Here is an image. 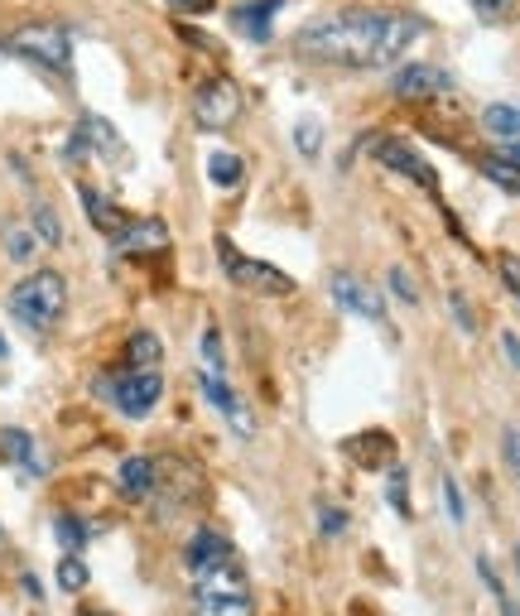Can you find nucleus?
<instances>
[{"label":"nucleus","mask_w":520,"mask_h":616,"mask_svg":"<svg viewBox=\"0 0 520 616\" xmlns=\"http://www.w3.org/2000/svg\"><path fill=\"white\" fill-rule=\"evenodd\" d=\"M217 256H222V265H227V280L241 284V289H256V294H289V289H294L289 275H280L275 265H265V260L241 256V251L227 236L217 241Z\"/></svg>","instance_id":"obj_5"},{"label":"nucleus","mask_w":520,"mask_h":616,"mask_svg":"<svg viewBox=\"0 0 520 616\" xmlns=\"http://www.w3.org/2000/svg\"><path fill=\"white\" fill-rule=\"evenodd\" d=\"M193 116H198V126H208V130L232 126V120L241 116V92H236V82H232V78H212L208 88L198 92V102H193Z\"/></svg>","instance_id":"obj_6"},{"label":"nucleus","mask_w":520,"mask_h":616,"mask_svg":"<svg viewBox=\"0 0 520 616\" xmlns=\"http://www.w3.org/2000/svg\"><path fill=\"white\" fill-rule=\"evenodd\" d=\"M401 96H439V92H453V78L443 68H429V63H405L391 82Z\"/></svg>","instance_id":"obj_10"},{"label":"nucleus","mask_w":520,"mask_h":616,"mask_svg":"<svg viewBox=\"0 0 520 616\" xmlns=\"http://www.w3.org/2000/svg\"><path fill=\"white\" fill-rule=\"evenodd\" d=\"M516 573H520V549H516Z\"/></svg>","instance_id":"obj_42"},{"label":"nucleus","mask_w":520,"mask_h":616,"mask_svg":"<svg viewBox=\"0 0 520 616\" xmlns=\"http://www.w3.org/2000/svg\"><path fill=\"white\" fill-rule=\"evenodd\" d=\"M477 578H482V583H487V593L497 597L501 616H520V607H516V602H511V593H506V588H501V578H497V569H492L487 559H477Z\"/></svg>","instance_id":"obj_22"},{"label":"nucleus","mask_w":520,"mask_h":616,"mask_svg":"<svg viewBox=\"0 0 520 616\" xmlns=\"http://www.w3.org/2000/svg\"><path fill=\"white\" fill-rule=\"evenodd\" d=\"M482 174H487L492 184H501L506 193H516V198H520V168L501 164V160H487V164H482Z\"/></svg>","instance_id":"obj_28"},{"label":"nucleus","mask_w":520,"mask_h":616,"mask_svg":"<svg viewBox=\"0 0 520 616\" xmlns=\"http://www.w3.org/2000/svg\"><path fill=\"white\" fill-rule=\"evenodd\" d=\"M203 361H208L212 376H222V337H217V328L203 333Z\"/></svg>","instance_id":"obj_31"},{"label":"nucleus","mask_w":520,"mask_h":616,"mask_svg":"<svg viewBox=\"0 0 520 616\" xmlns=\"http://www.w3.org/2000/svg\"><path fill=\"white\" fill-rule=\"evenodd\" d=\"M343 530H347V515L333 511V505H319V535H323V539H337Z\"/></svg>","instance_id":"obj_30"},{"label":"nucleus","mask_w":520,"mask_h":616,"mask_svg":"<svg viewBox=\"0 0 520 616\" xmlns=\"http://www.w3.org/2000/svg\"><path fill=\"white\" fill-rule=\"evenodd\" d=\"M78 193H82V212H88V222L96 226V232H106V236L116 241V236L130 226V222H126V212H120L116 202H106L96 188H78Z\"/></svg>","instance_id":"obj_13"},{"label":"nucleus","mask_w":520,"mask_h":616,"mask_svg":"<svg viewBox=\"0 0 520 616\" xmlns=\"http://www.w3.org/2000/svg\"><path fill=\"white\" fill-rule=\"evenodd\" d=\"M473 10L482 20H501L506 10H511V0H473Z\"/></svg>","instance_id":"obj_34"},{"label":"nucleus","mask_w":520,"mask_h":616,"mask_svg":"<svg viewBox=\"0 0 520 616\" xmlns=\"http://www.w3.org/2000/svg\"><path fill=\"white\" fill-rule=\"evenodd\" d=\"M203 395H208V405H217V409H222V415L236 425V433H241V439H246V433H251V419H246V409L236 405V395L227 391V381H222V376H212V371H208V376H203Z\"/></svg>","instance_id":"obj_16"},{"label":"nucleus","mask_w":520,"mask_h":616,"mask_svg":"<svg viewBox=\"0 0 520 616\" xmlns=\"http://www.w3.org/2000/svg\"><path fill=\"white\" fill-rule=\"evenodd\" d=\"M453 313H458V323L473 333V313H467V299H463V294H453Z\"/></svg>","instance_id":"obj_38"},{"label":"nucleus","mask_w":520,"mask_h":616,"mask_svg":"<svg viewBox=\"0 0 520 616\" xmlns=\"http://www.w3.org/2000/svg\"><path fill=\"white\" fill-rule=\"evenodd\" d=\"M497 160H501V164H511V168H520V140H511V144H506V150L497 154Z\"/></svg>","instance_id":"obj_39"},{"label":"nucleus","mask_w":520,"mask_h":616,"mask_svg":"<svg viewBox=\"0 0 520 616\" xmlns=\"http://www.w3.org/2000/svg\"><path fill=\"white\" fill-rule=\"evenodd\" d=\"M377 160L385 168H395V174H405V178H415L425 193H439V174L429 168V160L415 150V144H405V140H377Z\"/></svg>","instance_id":"obj_7"},{"label":"nucleus","mask_w":520,"mask_h":616,"mask_svg":"<svg viewBox=\"0 0 520 616\" xmlns=\"http://www.w3.org/2000/svg\"><path fill=\"white\" fill-rule=\"evenodd\" d=\"M68 309V284L58 270H34L30 280H20L10 289V313L15 323H24L30 333H48Z\"/></svg>","instance_id":"obj_2"},{"label":"nucleus","mask_w":520,"mask_h":616,"mask_svg":"<svg viewBox=\"0 0 520 616\" xmlns=\"http://www.w3.org/2000/svg\"><path fill=\"white\" fill-rule=\"evenodd\" d=\"M0 453L10 457V463H24V467H39L34 463V439L20 429H0Z\"/></svg>","instance_id":"obj_21"},{"label":"nucleus","mask_w":520,"mask_h":616,"mask_svg":"<svg viewBox=\"0 0 520 616\" xmlns=\"http://www.w3.org/2000/svg\"><path fill=\"white\" fill-rule=\"evenodd\" d=\"M188 573H203V569H217V563H227V559H236V549H232V539H222L217 530H198V535L188 539Z\"/></svg>","instance_id":"obj_12"},{"label":"nucleus","mask_w":520,"mask_h":616,"mask_svg":"<svg viewBox=\"0 0 520 616\" xmlns=\"http://www.w3.org/2000/svg\"><path fill=\"white\" fill-rule=\"evenodd\" d=\"M160 357H164V347H160V337H154V333H136L126 342L130 371H154V367H160Z\"/></svg>","instance_id":"obj_19"},{"label":"nucleus","mask_w":520,"mask_h":616,"mask_svg":"<svg viewBox=\"0 0 520 616\" xmlns=\"http://www.w3.org/2000/svg\"><path fill=\"white\" fill-rule=\"evenodd\" d=\"M78 136H82V144H88V154H96V160H112V164H120L126 160V140L116 136V126L106 116H82L78 120Z\"/></svg>","instance_id":"obj_9"},{"label":"nucleus","mask_w":520,"mask_h":616,"mask_svg":"<svg viewBox=\"0 0 520 616\" xmlns=\"http://www.w3.org/2000/svg\"><path fill=\"white\" fill-rule=\"evenodd\" d=\"M164 246H169L164 222H136V226H126V232L116 236V251H126V256H140V251H164Z\"/></svg>","instance_id":"obj_15"},{"label":"nucleus","mask_w":520,"mask_h":616,"mask_svg":"<svg viewBox=\"0 0 520 616\" xmlns=\"http://www.w3.org/2000/svg\"><path fill=\"white\" fill-rule=\"evenodd\" d=\"M58 588H63V593H82V588H88V563H82L78 554H68V559L58 563Z\"/></svg>","instance_id":"obj_25"},{"label":"nucleus","mask_w":520,"mask_h":616,"mask_svg":"<svg viewBox=\"0 0 520 616\" xmlns=\"http://www.w3.org/2000/svg\"><path fill=\"white\" fill-rule=\"evenodd\" d=\"M333 299H337V304H343L347 313H357V318H381V294H377V289H371L367 280H361V275H333Z\"/></svg>","instance_id":"obj_8"},{"label":"nucleus","mask_w":520,"mask_h":616,"mask_svg":"<svg viewBox=\"0 0 520 616\" xmlns=\"http://www.w3.org/2000/svg\"><path fill=\"white\" fill-rule=\"evenodd\" d=\"M5 251H10V260H30L34 256V236H30V226H5Z\"/></svg>","instance_id":"obj_27"},{"label":"nucleus","mask_w":520,"mask_h":616,"mask_svg":"<svg viewBox=\"0 0 520 616\" xmlns=\"http://www.w3.org/2000/svg\"><path fill=\"white\" fill-rule=\"evenodd\" d=\"M506 463H511V473L520 477V429H506Z\"/></svg>","instance_id":"obj_36"},{"label":"nucleus","mask_w":520,"mask_h":616,"mask_svg":"<svg viewBox=\"0 0 520 616\" xmlns=\"http://www.w3.org/2000/svg\"><path fill=\"white\" fill-rule=\"evenodd\" d=\"M10 54L30 58V63H39L48 72H72V39L58 24H24L20 34H10Z\"/></svg>","instance_id":"obj_3"},{"label":"nucleus","mask_w":520,"mask_h":616,"mask_svg":"<svg viewBox=\"0 0 520 616\" xmlns=\"http://www.w3.org/2000/svg\"><path fill=\"white\" fill-rule=\"evenodd\" d=\"M419 24L405 10H333L294 34V48L313 63L328 68H353V72H377L391 68L409 54L419 39Z\"/></svg>","instance_id":"obj_1"},{"label":"nucleus","mask_w":520,"mask_h":616,"mask_svg":"<svg viewBox=\"0 0 520 616\" xmlns=\"http://www.w3.org/2000/svg\"><path fill=\"white\" fill-rule=\"evenodd\" d=\"M482 126H487V136H497V140H520V106H487V112H482Z\"/></svg>","instance_id":"obj_18"},{"label":"nucleus","mask_w":520,"mask_h":616,"mask_svg":"<svg viewBox=\"0 0 520 616\" xmlns=\"http://www.w3.org/2000/svg\"><path fill=\"white\" fill-rule=\"evenodd\" d=\"M54 530H58V545H63L68 554H78L82 545H88V525H82L78 515H58Z\"/></svg>","instance_id":"obj_26"},{"label":"nucleus","mask_w":520,"mask_h":616,"mask_svg":"<svg viewBox=\"0 0 520 616\" xmlns=\"http://www.w3.org/2000/svg\"><path fill=\"white\" fill-rule=\"evenodd\" d=\"M174 10H184V15H203V10H212V0H169Z\"/></svg>","instance_id":"obj_37"},{"label":"nucleus","mask_w":520,"mask_h":616,"mask_svg":"<svg viewBox=\"0 0 520 616\" xmlns=\"http://www.w3.org/2000/svg\"><path fill=\"white\" fill-rule=\"evenodd\" d=\"M294 150L304 154V160H319L323 154V126L319 120H299L294 126Z\"/></svg>","instance_id":"obj_23"},{"label":"nucleus","mask_w":520,"mask_h":616,"mask_svg":"<svg viewBox=\"0 0 520 616\" xmlns=\"http://www.w3.org/2000/svg\"><path fill=\"white\" fill-rule=\"evenodd\" d=\"M391 289H395V299H401V304H409V309L419 304V284L409 280V275L401 270V265H395V270H391Z\"/></svg>","instance_id":"obj_29"},{"label":"nucleus","mask_w":520,"mask_h":616,"mask_svg":"<svg viewBox=\"0 0 520 616\" xmlns=\"http://www.w3.org/2000/svg\"><path fill=\"white\" fill-rule=\"evenodd\" d=\"M193 616H256L251 593H193Z\"/></svg>","instance_id":"obj_14"},{"label":"nucleus","mask_w":520,"mask_h":616,"mask_svg":"<svg viewBox=\"0 0 520 616\" xmlns=\"http://www.w3.org/2000/svg\"><path fill=\"white\" fill-rule=\"evenodd\" d=\"M96 395H106L126 419H145L164 395L160 371H126V376H106L96 381Z\"/></svg>","instance_id":"obj_4"},{"label":"nucleus","mask_w":520,"mask_h":616,"mask_svg":"<svg viewBox=\"0 0 520 616\" xmlns=\"http://www.w3.org/2000/svg\"><path fill=\"white\" fill-rule=\"evenodd\" d=\"M391 505H395V515H409V501H405V467H391Z\"/></svg>","instance_id":"obj_33"},{"label":"nucleus","mask_w":520,"mask_h":616,"mask_svg":"<svg viewBox=\"0 0 520 616\" xmlns=\"http://www.w3.org/2000/svg\"><path fill=\"white\" fill-rule=\"evenodd\" d=\"M443 505H449V515L458 525L467 521V505H463V491H458V481L453 477H443Z\"/></svg>","instance_id":"obj_32"},{"label":"nucleus","mask_w":520,"mask_h":616,"mask_svg":"<svg viewBox=\"0 0 520 616\" xmlns=\"http://www.w3.org/2000/svg\"><path fill=\"white\" fill-rule=\"evenodd\" d=\"M208 178H212L217 188H236L241 178H246V168H241V160H236L232 150H212L208 154Z\"/></svg>","instance_id":"obj_20"},{"label":"nucleus","mask_w":520,"mask_h":616,"mask_svg":"<svg viewBox=\"0 0 520 616\" xmlns=\"http://www.w3.org/2000/svg\"><path fill=\"white\" fill-rule=\"evenodd\" d=\"M34 241H44V246H58L63 241V226H58V212L54 208H34Z\"/></svg>","instance_id":"obj_24"},{"label":"nucleus","mask_w":520,"mask_h":616,"mask_svg":"<svg viewBox=\"0 0 520 616\" xmlns=\"http://www.w3.org/2000/svg\"><path fill=\"white\" fill-rule=\"evenodd\" d=\"M116 477H120V487H126L130 497H150L154 491V457H126Z\"/></svg>","instance_id":"obj_17"},{"label":"nucleus","mask_w":520,"mask_h":616,"mask_svg":"<svg viewBox=\"0 0 520 616\" xmlns=\"http://www.w3.org/2000/svg\"><path fill=\"white\" fill-rule=\"evenodd\" d=\"M280 5L285 0H246V5L241 10H232V24L241 34H246L251 44H270L275 34H270V20L280 15Z\"/></svg>","instance_id":"obj_11"},{"label":"nucleus","mask_w":520,"mask_h":616,"mask_svg":"<svg viewBox=\"0 0 520 616\" xmlns=\"http://www.w3.org/2000/svg\"><path fill=\"white\" fill-rule=\"evenodd\" d=\"M501 347H506V357H511L516 367H520V337H516V333H506V337H501Z\"/></svg>","instance_id":"obj_40"},{"label":"nucleus","mask_w":520,"mask_h":616,"mask_svg":"<svg viewBox=\"0 0 520 616\" xmlns=\"http://www.w3.org/2000/svg\"><path fill=\"white\" fill-rule=\"evenodd\" d=\"M0 357H5V337H0Z\"/></svg>","instance_id":"obj_41"},{"label":"nucleus","mask_w":520,"mask_h":616,"mask_svg":"<svg viewBox=\"0 0 520 616\" xmlns=\"http://www.w3.org/2000/svg\"><path fill=\"white\" fill-rule=\"evenodd\" d=\"M501 280L511 284V294L520 299V256H501Z\"/></svg>","instance_id":"obj_35"}]
</instances>
